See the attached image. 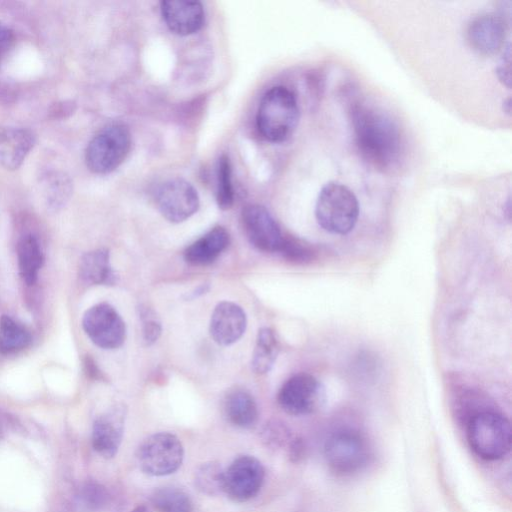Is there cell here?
<instances>
[{"mask_svg": "<svg viewBox=\"0 0 512 512\" xmlns=\"http://www.w3.org/2000/svg\"><path fill=\"white\" fill-rule=\"evenodd\" d=\"M125 421L123 407H116L99 416L92 428V446L105 458L114 457L120 447Z\"/></svg>", "mask_w": 512, "mask_h": 512, "instance_id": "16", "label": "cell"}, {"mask_svg": "<svg viewBox=\"0 0 512 512\" xmlns=\"http://www.w3.org/2000/svg\"><path fill=\"white\" fill-rule=\"evenodd\" d=\"M504 111L508 114L511 112L510 98L503 102Z\"/></svg>", "mask_w": 512, "mask_h": 512, "instance_id": "35", "label": "cell"}, {"mask_svg": "<svg viewBox=\"0 0 512 512\" xmlns=\"http://www.w3.org/2000/svg\"><path fill=\"white\" fill-rule=\"evenodd\" d=\"M155 200L161 215L172 223L187 220L200 205L197 190L179 177L163 182L156 191Z\"/></svg>", "mask_w": 512, "mask_h": 512, "instance_id": "10", "label": "cell"}, {"mask_svg": "<svg viewBox=\"0 0 512 512\" xmlns=\"http://www.w3.org/2000/svg\"><path fill=\"white\" fill-rule=\"evenodd\" d=\"M224 469L217 461L200 465L194 474V485L203 494L215 496L223 492Z\"/></svg>", "mask_w": 512, "mask_h": 512, "instance_id": "25", "label": "cell"}, {"mask_svg": "<svg viewBox=\"0 0 512 512\" xmlns=\"http://www.w3.org/2000/svg\"><path fill=\"white\" fill-rule=\"evenodd\" d=\"M208 288L209 287H208L207 284H203V285L199 286L197 289H195L193 292H191L189 294V296H187V299H194V298H197L200 295H203L204 293H206Z\"/></svg>", "mask_w": 512, "mask_h": 512, "instance_id": "34", "label": "cell"}, {"mask_svg": "<svg viewBox=\"0 0 512 512\" xmlns=\"http://www.w3.org/2000/svg\"><path fill=\"white\" fill-rule=\"evenodd\" d=\"M265 478L262 463L250 455H241L224 471L223 492L235 502H246L260 491Z\"/></svg>", "mask_w": 512, "mask_h": 512, "instance_id": "11", "label": "cell"}, {"mask_svg": "<svg viewBox=\"0 0 512 512\" xmlns=\"http://www.w3.org/2000/svg\"><path fill=\"white\" fill-rule=\"evenodd\" d=\"M467 441L480 458L494 461L503 458L511 448L509 420L494 410H481L470 416L466 428Z\"/></svg>", "mask_w": 512, "mask_h": 512, "instance_id": "3", "label": "cell"}, {"mask_svg": "<svg viewBox=\"0 0 512 512\" xmlns=\"http://www.w3.org/2000/svg\"><path fill=\"white\" fill-rule=\"evenodd\" d=\"M280 351L279 341L271 328L264 327L258 331L252 354V369L257 374L269 372Z\"/></svg>", "mask_w": 512, "mask_h": 512, "instance_id": "22", "label": "cell"}, {"mask_svg": "<svg viewBox=\"0 0 512 512\" xmlns=\"http://www.w3.org/2000/svg\"><path fill=\"white\" fill-rule=\"evenodd\" d=\"M35 143L33 133L24 128H0V165L17 169Z\"/></svg>", "mask_w": 512, "mask_h": 512, "instance_id": "18", "label": "cell"}, {"mask_svg": "<svg viewBox=\"0 0 512 512\" xmlns=\"http://www.w3.org/2000/svg\"><path fill=\"white\" fill-rule=\"evenodd\" d=\"M299 118L300 109L295 94L285 86H274L261 98L256 125L265 140L282 143L292 136Z\"/></svg>", "mask_w": 512, "mask_h": 512, "instance_id": "2", "label": "cell"}, {"mask_svg": "<svg viewBox=\"0 0 512 512\" xmlns=\"http://www.w3.org/2000/svg\"><path fill=\"white\" fill-rule=\"evenodd\" d=\"M315 217L325 231L338 235L348 234L358 221V199L344 184L328 182L318 194Z\"/></svg>", "mask_w": 512, "mask_h": 512, "instance_id": "4", "label": "cell"}, {"mask_svg": "<svg viewBox=\"0 0 512 512\" xmlns=\"http://www.w3.org/2000/svg\"><path fill=\"white\" fill-rule=\"evenodd\" d=\"M280 407L294 416L317 410L325 400V388L313 375L298 373L282 385L277 396Z\"/></svg>", "mask_w": 512, "mask_h": 512, "instance_id": "8", "label": "cell"}, {"mask_svg": "<svg viewBox=\"0 0 512 512\" xmlns=\"http://www.w3.org/2000/svg\"><path fill=\"white\" fill-rule=\"evenodd\" d=\"M19 273L27 285H33L43 264V252L37 238L31 234L21 237L17 245Z\"/></svg>", "mask_w": 512, "mask_h": 512, "instance_id": "21", "label": "cell"}, {"mask_svg": "<svg viewBox=\"0 0 512 512\" xmlns=\"http://www.w3.org/2000/svg\"><path fill=\"white\" fill-rule=\"evenodd\" d=\"M241 224L249 242L263 252H278L284 236L270 212L262 205L242 209Z\"/></svg>", "mask_w": 512, "mask_h": 512, "instance_id": "12", "label": "cell"}, {"mask_svg": "<svg viewBox=\"0 0 512 512\" xmlns=\"http://www.w3.org/2000/svg\"><path fill=\"white\" fill-rule=\"evenodd\" d=\"M223 409L226 419L234 426L251 428L257 423V404L246 390H230L224 398Z\"/></svg>", "mask_w": 512, "mask_h": 512, "instance_id": "19", "label": "cell"}, {"mask_svg": "<svg viewBox=\"0 0 512 512\" xmlns=\"http://www.w3.org/2000/svg\"><path fill=\"white\" fill-rule=\"evenodd\" d=\"M14 34L8 27L0 24V60L12 47Z\"/></svg>", "mask_w": 512, "mask_h": 512, "instance_id": "32", "label": "cell"}, {"mask_svg": "<svg viewBox=\"0 0 512 512\" xmlns=\"http://www.w3.org/2000/svg\"><path fill=\"white\" fill-rule=\"evenodd\" d=\"M216 201L222 210H228L234 204L232 166L226 154L219 157L217 164Z\"/></svg>", "mask_w": 512, "mask_h": 512, "instance_id": "26", "label": "cell"}, {"mask_svg": "<svg viewBox=\"0 0 512 512\" xmlns=\"http://www.w3.org/2000/svg\"><path fill=\"white\" fill-rule=\"evenodd\" d=\"M160 11L167 28L180 36L197 33L205 22L203 5L198 1H161Z\"/></svg>", "mask_w": 512, "mask_h": 512, "instance_id": "15", "label": "cell"}, {"mask_svg": "<svg viewBox=\"0 0 512 512\" xmlns=\"http://www.w3.org/2000/svg\"><path fill=\"white\" fill-rule=\"evenodd\" d=\"M353 133L364 159L378 168H389L399 158L401 134L397 123L382 109L367 103L353 104Z\"/></svg>", "mask_w": 512, "mask_h": 512, "instance_id": "1", "label": "cell"}, {"mask_svg": "<svg viewBox=\"0 0 512 512\" xmlns=\"http://www.w3.org/2000/svg\"><path fill=\"white\" fill-rule=\"evenodd\" d=\"M511 53L510 44L504 47V53L496 67L498 79L508 88L511 85Z\"/></svg>", "mask_w": 512, "mask_h": 512, "instance_id": "29", "label": "cell"}, {"mask_svg": "<svg viewBox=\"0 0 512 512\" xmlns=\"http://www.w3.org/2000/svg\"><path fill=\"white\" fill-rule=\"evenodd\" d=\"M82 327L90 340L102 349L119 348L126 339V326L116 309L98 303L83 315Z\"/></svg>", "mask_w": 512, "mask_h": 512, "instance_id": "9", "label": "cell"}, {"mask_svg": "<svg viewBox=\"0 0 512 512\" xmlns=\"http://www.w3.org/2000/svg\"><path fill=\"white\" fill-rule=\"evenodd\" d=\"M150 499L159 512H193L189 495L176 487L156 489Z\"/></svg>", "mask_w": 512, "mask_h": 512, "instance_id": "24", "label": "cell"}, {"mask_svg": "<svg viewBox=\"0 0 512 512\" xmlns=\"http://www.w3.org/2000/svg\"><path fill=\"white\" fill-rule=\"evenodd\" d=\"M371 456L367 440L358 432L342 430L325 442L324 457L329 468L341 475H350L365 467Z\"/></svg>", "mask_w": 512, "mask_h": 512, "instance_id": "7", "label": "cell"}, {"mask_svg": "<svg viewBox=\"0 0 512 512\" xmlns=\"http://www.w3.org/2000/svg\"><path fill=\"white\" fill-rule=\"evenodd\" d=\"M131 134L122 123H112L101 129L88 143L85 162L96 174H108L117 169L131 149Z\"/></svg>", "mask_w": 512, "mask_h": 512, "instance_id": "5", "label": "cell"}, {"mask_svg": "<svg viewBox=\"0 0 512 512\" xmlns=\"http://www.w3.org/2000/svg\"><path fill=\"white\" fill-rule=\"evenodd\" d=\"M84 366H85V372L89 378H91V379H101L102 378L101 372L99 371L96 363L94 362V360L91 357L87 356L85 358Z\"/></svg>", "mask_w": 512, "mask_h": 512, "instance_id": "33", "label": "cell"}, {"mask_svg": "<svg viewBox=\"0 0 512 512\" xmlns=\"http://www.w3.org/2000/svg\"><path fill=\"white\" fill-rule=\"evenodd\" d=\"M31 343L29 331L7 315L0 318V353L21 351Z\"/></svg>", "mask_w": 512, "mask_h": 512, "instance_id": "23", "label": "cell"}, {"mask_svg": "<svg viewBox=\"0 0 512 512\" xmlns=\"http://www.w3.org/2000/svg\"><path fill=\"white\" fill-rule=\"evenodd\" d=\"M105 491L97 484H89L83 490V499L89 506H98L104 502Z\"/></svg>", "mask_w": 512, "mask_h": 512, "instance_id": "31", "label": "cell"}, {"mask_svg": "<svg viewBox=\"0 0 512 512\" xmlns=\"http://www.w3.org/2000/svg\"><path fill=\"white\" fill-rule=\"evenodd\" d=\"M79 276L90 285H112L116 275L107 249L100 248L84 254L80 260Z\"/></svg>", "mask_w": 512, "mask_h": 512, "instance_id": "20", "label": "cell"}, {"mask_svg": "<svg viewBox=\"0 0 512 512\" xmlns=\"http://www.w3.org/2000/svg\"><path fill=\"white\" fill-rule=\"evenodd\" d=\"M131 512H150L146 506H137Z\"/></svg>", "mask_w": 512, "mask_h": 512, "instance_id": "36", "label": "cell"}, {"mask_svg": "<svg viewBox=\"0 0 512 512\" xmlns=\"http://www.w3.org/2000/svg\"><path fill=\"white\" fill-rule=\"evenodd\" d=\"M139 317L142 322V337L146 345L154 344L162 332L161 323L156 313L149 307L141 305Z\"/></svg>", "mask_w": 512, "mask_h": 512, "instance_id": "28", "label": "cell"}, {"mask_svg": "<svg viewBox=\"0 0 512 512\" xmlns=\"http://www.w3.org/2000/svg\"><path fill=\"white\" fill-rule=\"evenodd\" d=\"M136 458L141 470L151 476H165L179 469L184 449L179 438L159 432L145 438L137 448Z\"/></svg>", "mask_w": 512, "mask_h": 512, "instance_id": "6", "label": "cell"}, {"mask_svg": "<svg viewBox=\"0 0 512 512\" xmlns=\"http://www.w3.org/2000/svg\"><path fill=\"white\" fill-rule=\"evenodd\" d=\"M287 432L282 426L278 424L267 425V427L263 430V441L267 443L268 446H277L282 444L286 438Z\"/></svg>", "mask_w": 512, "mask_h": 512, "instance_id": "30", "label": "cell"}, {"mask_svg": "<svg viewBox=\"0 0 512 512\" xmlns=\"http://www.w3.org/2000/svg\"><path fill=\"white\" fill-rule=\"evenodd\" d=\"M229 241L228 231L216 226L186 247L184 260L194 266L211 264L227 248Z\"/></svg>", "mask_w": 512, "mask_h": 512, "instance_id": "17", "label": "cell"}, {"mask_svg": "<svg viewBox=\"0 0 512 512\" xmlns=\"http://www.w3.org/2000/svg\"><path fill=\"white\" fill-rule=\"evenodd\" d=\"M278 252L286 260L298 264L309 262L314 257L313 249L307 243L295 238L284 237Z\"/></svg>", "mask_w": 512, "mask_h": 512, "instance_id": "27", "label": "cell"}, {"mask_svg": "<svg viewBox=\"0 0 512 512\" xmlns=\"http://www.w3.org/2000/svg\"><path fill=\"white\" fill-rule=\"evenodd\" d=\"M246 327V314L236 303L222 301L211 314L209 332L219 345L228 346L235 343L242 337Z\"/></svg>", "mask_w": 512, "mask_h": 512, "instance_id": "14", "label": "cell"}, {"mask_svg": "<svg viewBox=\"0 0 512 512\" xmlns=\"http://www.w3.org/2000/svg\"><path fill=\"white\" fill-rule=\"evenodd\" d=\"M508 21L500 14L485 13L475 17L468 26L467 39L479 54L491 56L505 47Z\"/></svg>", "mask_w": 512, "mask_h": 512, "instance_id": "13", "label": "cell"}]
</instances>
